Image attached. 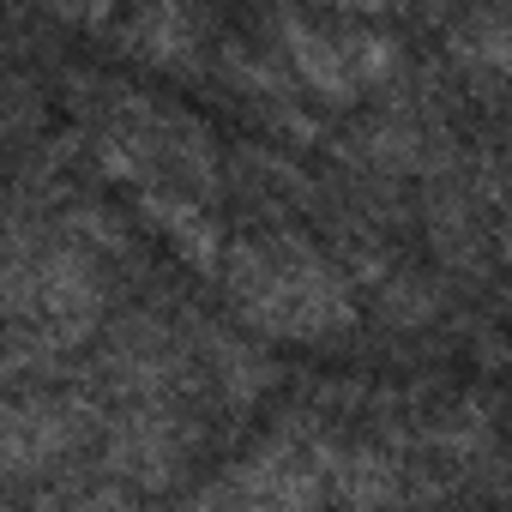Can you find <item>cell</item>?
<instances>
[{"label":"cell","instance_id":"6da1fadb","mask_svg":"<svg viewBox=\"0 0 512 512\" xmlns=\"http://www.w3.org/2000/svg\"><path fill=\"white\" fill-rule=\"evenodd\" d=\"M217 266H223V284H229V302L241 308V320L272 338L320 344V338H338L356 326V302H350L344 278L332 272V260L308 235H290V229L241 235Z\"/></svg>","mask_w":512,"mask_h":512},{"label":"cell","instance_id":"7a4b0ae2","mask_svg":"<svg viewBox=\"0 0 512 512\" xmlns=\"http://www.w3.org/2000/svg\"><path fill=\"white\" fill-rule=\"evenodd\" d=\"M284 43H290V61L296 73L326 97V103H356L368 85H380L398 61V43L380 37L374 25L362 19H302V13H284L278 19Z\"/></svg>","mask_w":512,"mask_h":512},{"label":"cell","instance_id":"3957f363","mask_svg":"<svg viewBox=\"0 0 512 512\" xmlns=\"http://www.w3.org/2000/svg\"><path fill=\"white\" fill-rule=\"evenodd\" d=\"M85 410L67 398H25L0 410V476H31L49 458H61L79 434Z\"/></svg>","mask_w":512,"mask_h":512},{"label":"cell","instance_id":"277c9868","mask_svg":"<svg viewBox=\"0 0 512 512\" xmlns=\"http://www.w3.org/2000/svg\"><path fill=\"white\" fill-rule=\"evenodd\" d=\"M235 512H308L320 500V470L296 446H266L235 476Z\"/></svg>","mask_w":512,"mask_h":512},{"label":"cell","instance_id":"5b68a950","mask_svg":"<svg viewBox=\"0 0 512 512\" xmlns=\"http://www.w3.org/2000/svg\"><path fill=\"white\" fill-rule=\"evenodd\" d=\"M127 37H133V49L151 55V61H181V55L193 49V37H199V13H175V7H163V13H133V19H127Z\"/></svg>","mask_w":512,"mask_h":512}]
</instances>
